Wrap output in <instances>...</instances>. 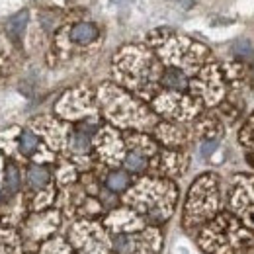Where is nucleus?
Returning <instances> with one entry per match:
<instances>
[{
  "label": "nucleus",
  "instance_id": "1",
  "mask_svg": "<svg viewBox=\"0 0 254 254\" xmlns=\"http://www.w3.org/2000/svg\"><path fill=\"white\" fill-rule=\"evenodd\" d=\"M96 37H98V28H96L94 24H88V22L76 24V26L70 30V39L76 41V43H82V45L92 43Z\"/></svg>",
  "mask_w": 254,
  "mask_h": 254
},
{
  "label": "nucleus",
  "instance_id": "2",
  "mask_svg": "<svg viewBox=\"0 0 254 254\" xmlns=\"http://www.w3.org/2000/svg\"><path fill=\"white\" fill-rule=\"evenodd\" d=\"M162 84L166 88H172V90H186L188 88V80H186V74L178 68H166L164 74H162Z\"/></svg>",
  "mask_w": 254,
  "mask_h": 254
},
{
  "label": "nucleus",
  "instance_id": "3",
  "mask_svg": "<svg viewBox=\"0 0 254 254\" xmlns=\"http://www.w3.org/2000/svg\"><path fill=\"white\" fill-rule=\"evenodd\" d=\"M26 24H28V12H20V14H16L10 22H8V33L14 37V39H20L22 37V33H24V28H26Z\"/></svg>",
  "mask_w": 254,
  "mask_h": 254
},
{
  "label": "nucleus",
  "instance_id": "4",
  "mask_svg": "<svg viewBox=\"0 0 254 254\" xmlns=\"http://www.w3.org/2000/svg\"><path fill=\"white\" fill-rule=\"evenodd\" d=\"M18 251V239L12 231L0 229V254H16Z\"/></svg>",
  "mask_w": 254,
  "mask_h": 254
},
{
  "label": "nucleus",
  "instance_id": "5",
  "mask_svg": "<svg viewBox=\"0 0 254 254\" xmlns=\"http://www.w3.org/2000/svg\"><path fill=\"white\" fill-rule=\"evenodd\" d=\"M28 182L32 184V188H43L49 182V172L43 166H32L28 172Z\"/></svg>",
  "mask_w": 254,
  "mask_h": 254
},
{
  "label": "nucleus",
  "instance_id": "6",
  "mask_svg": "<svg viewBox=\"0 0 254 254\" xmlns=\"http://www.w3.org/2000/svg\"><path fill=\"white\" fill-rule=\"evenodd\" d=\"M127 186H129V176H127L126 172L116 170V172H112V174L108 176V188H110V190L122 191V190H126Z\"/></svg>",
  "mask_w": 254,
  "mask_h": 254
},
{
  "label": "nucleus",
  "instance_id": "7",
  "mask_svg": "<svg viewBox=\"0 0 254 254\" xmlns=\"http://www.w3.org/2000/svg\"><path fill=\"white\" fill-rule=\"evenodd\" d=\"M126 166L131 172H141L147 168V159L143 153H137V151H131L126 157Z\"/></svg>",
  "mask_w": 254,
  "mask_h": 254
},
{
  "label": "nucleus",
  "instance_id": "8",
  "mask_svg": "<svg viewBox=\"0 0 254 254\" xmlns=\"http://www.w3.org/2000/svg\"><path fill=\"white\" fill-rule=\"evenodd\" d=\"M37 145H39V139H37V135H33L32 131H24L20 135V151L24 155H32L37 149Z\"/></svg>",
  "mask_w": 254,
  "mask_h": 254
},
{
  "label": "nucleus",
  "instance_id": "9",
  "mask_svg": "<svg viewBox=\"0 0 254 254\" xmlns=\"http://www.w3.org/2000/svg\"><path fill=\"white\" fill-rule=\"evenodd\" d=\"M4 186L8 191H16L20 188V172L14 164H8L6 166V180H4Z\"/></svg>",
  "mask_w": 254,
  "mask_h": 254
},
{
  "label": "nucleus",
  "instance_id": "10",
  "mask_svg": "<svg viewBox=\"0 0 254 254\" xmlns=\"http://www.w3.org/2000/svg\"><path fill=\"white\" fill-rule=\"evenodd\" d=\"M72 147L76 153H86L88 151V137L84 133H76L72 137Z\"/></svg>",
  "mask_w": 254,
  "mask_h": 254
},
{
  "label": "nucleus",
  "instance_id": "11",
  "mask_svg": "<svg viewBox=\"0 0 254 254\" xmlns=\"http://www.w3.org/2000/svg\"><path fill=\"white\" fill-rule=\"evenodd\" d=\"M41 254H68V253L64 251V247L61 241H55V243H49V245L43 249V253Z\"/></svg>",
  "mask_w": 254,
  "mask_h": 254
},
{
  "label": "nucleus",
  "instance_id": "12",
  "mask_svg": "<svg viewBox=\"0 0 254 254\" xmlns=\"http://www.w3.org/2000/svg\"><path fill=\"white\" fill-rule=\"evenodd\" d=\"M215 147H217V141H207V143H203L201 155H203V157H209V155L215 151Z\"/></svg>",
  "mask_w": 254,
  "mask_h": 254
}]
</instances>
